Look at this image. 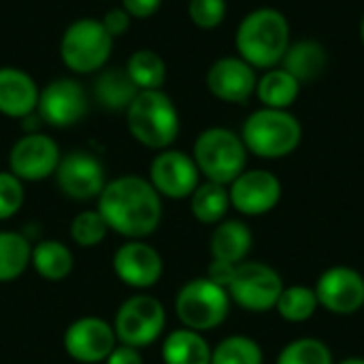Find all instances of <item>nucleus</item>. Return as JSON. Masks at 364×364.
Masks as SVG:
<instances>
[{
    "mask_svg": "<svg viewBox=\"0 0 364 364\" xmlns=\"http://www.w3.org/2000/svg\"><path fill=\"white\" fill-rule=\"evenodd\" d=\"M107 228L134 241L156 232L162 222V196L139 175H122L107 181L96 209Z\"/></svg>",
    "mask_w": 364,
    "mask_h": 364,
    "instance_id": "f257e3e1",
    "label": "nucleus"
},
{
    "mask_svg": "<svg viewBox=\"0 0 364 364\" xmlns=\"http://www.w3.org/2000/svg\"><path fill=\"white\" fill-rule=\"evenodd\" d=\"M126 124L134 141L147 149H168L181 130L179 111L162 90L139 92L126 109Z\"/></svg>",
    "mask_w": 364,
    "mask_h": 364,
    "instance_id": "7ed1b4c3",
    "label": "nucleus"
},
{
    "mask_svg": "<svg viewBox=\"0 0 364 364\" xmlns=\"http://www.w3.org/2000/svg\"><path fill=\"white\" fill-rule=\"evenodd\" d=\"M360 41H363V45H364V17H363V21H360Z\"/></svg>",
    "mask_w": 364,
    "mask_h": 364,
    "instance_id": "ea45409f",
    "label": "nucleus"
},
{
    "mask_svg": "<svg viewBox=\"0 0 364 364\" xmlns=\"http://www.w3.org/2000/svg\"><path fill=\"white\" fill-rule=\"evenodd\" d=\"M23 205V181L11 171H0V222L11 220Z\"/></svg>",
    "mask_w": 364,
    "mask_h": 364,
    "instance_id": "72a5a7b5",
    "label": "nucleus"
},
{
    "mask_svg": "<svg viewBox=\"0 0 364 364\" xmlns=\"http://www.w3.org/2000/svg\"><path fill=\"white\" fill-rule=\"evenodd\" d=\"M226 0H188V17L200 30L218 28L226 17Z\"/></svg>",
    "mask_w": 364,
    "mask_h": 364,
    "instance_id": "473e14b6",
    "label": "nucleus"
},
{
    "mask_svg": "<svg viewBox=\"0 0 364 364\" xmlns=\"http://www.w3.org/2000/svg\"><path fill=\"white\" fill-rule=\"evenodd\" d=\"M254 243L250 226L241 220H224L215 226L211 235V256L213 260L241 264Z\"/></svg>",
    "mask_w": 364,
    "mask_h": 364,
    "instance_id": "aec40b11",
    "label": "nucleus"
},
{
    "mask_svg": "<svg viewBox=\"0 0 364 364\" xmlns=\"http://www.w3.org/2000/svg\"><path fill=\"white\" fill-rule=\"evenodd\" d=\"M38 85L21 68L0 66V113L13 119H23L36 111Z\"/></svg>",
    "mask_w": 364,
    "mask_h": 364,
    "instance_id": "6ab92c4d",
    "label": "nucleus"
},
{
    "mask_svg": "<svg viewBox=\"0 0 364 364\" xmlns=\"http://www.w3.org/2000/svg\"><path fill=\"white\" fill-rule=\"evenodd\" d=\"M109 228L98 211H81L70 222V239L79 247H96L105 241Z\"/></svg>",
    "mask_w": 364,
    "mask_h": 364,
    "instance_id": "2f4dec72",
    "label": "nucleus"
},
{
    "mask_svg": "<svg viewBox=\"0 0 364 364\" xmlns=\"http://www.w3.org/2000/svg\"><path fill=\"white\" fill-rule=\"evenodd\" d=\"M38 117L55 128H68L79 124L87 113V94L77 79H55L47 83L38 94Z\"/></svg>",
    "mask_w": 364,
    "mask_h": 364,
    "instance_id": "f8f14e48",
    "label": "nucleus"
},
{
    "mask_svg": "<svg viewBox=\"0 0 364 364\" xmlns=\"http://www.w3.org/2000/svg\"><path fill=\"white\" fill-rule=\"evenodd\" d=\"M62 346L73 360L81 364H98L105 363L115 350L117 337L113 324L94 316H85L68 324Z\"/></svg>",
    "mask_w": 364,
    "mask_h": 364,
    "instance_id": "ddd939ff",
    "label": "nucleus"
},
{
    "mask_svg": "<svg viewBox=\"0 0 364 364\" xmlns=\"http://www.w3.org/2000/svg\"><path fill=\"white\" fill-rule=\"evenodd\" d=\"M113 36L100 19L81 17L66 26L60 38V58L77 75H92L107 66L113 51Z\"/></svg>",
    "mask_w": 364,
    "mask_h": 364,
    "instance_id": "423d86ee",
    "label": "nucleus"
},
{
    "mask_svg": "<svg viewBox=\"0 0 364 364\" xmlns=\"http://www.w3.org/2000/svg\"><path fill=\"white\" fill-rule=\"evenodd\" d=\"M113 271L122 284L136 290H147L160 282L164 262L156 247L141 239H134L115 250Z\"/></svg>",
    "mask_w": 364,
    "mask_h": 364,
    "instance_id": "f3484780",
    "label": "nucleus"
},
{
    "mask_svg": "<svg viewBox=\"0 0 364 364\" xmlns=\"http://www.w3.org/2000/svg\"><path fill=\"white\" fill-rule=\"evenodd\" d=\"M363 309H364V307H363Z\"/></svg>",
    "mask_w": 364,
    "mask_h": 364,
    "instance_id": "79ce46f5",
    "label": "nucleus"
},
{
    "mask_svg": "<svg viewBox=\"0 0 364 364\" xmlns=\"http://www.w3.org/2000/svg\"><path fill=\"white\" fill-rule=\"evenodd\" d=\"M149 183L171 200L190 198L200 183V171L192 156L179 149H162L149 164Z\"/></svg>",
    "mask_w": 364,
    "mask_h": 364,
    "instance_id": "9b49d317",
    "label": "nucleus"
},
{
    "mask_svg": "<svg viewBox=\"0 0 364 364\" xmlns=\"http://www.w3.org/2000/svg\"><path fill=\"white\" fill-rule=\"evenodd\" d=\"M301 94V83L282 66L264 70L256 83V96L267 109H290Z\"/></svg>",
    "mask_w": 364,
    "mask_h": 364,
    "instance_id": "b1692460",
    "label": "nucleus"
},
{
    "mask_svg": "<svg viewBox=\"0 0 364 364\" xmlns=\"http://www.w3.org/2000/svg\"><path fill=\"white\" fill-rule=\"evenodd\" d=\"M320 307L337 316H352L364 307V277L350 267H331L316 284Z\"/></svg>",
    "mask_w": 364,
    "mask_h": 364,
    "instance_id": "dca6fc26",
    "label": "nucleus"
},
{
    "mask_svg": "<svg viewBox=\"0 0 364 364\" xmlns=\"http://www.w3.org/2000/svg\"><path fill=\"white\" fill-rule=\"evenodd\" d=\"M275 364H335L328 346L314 337L290 341L277 356Z\"/></svg>",
    "mask_w": 364,
    "mask_h": 364,
    "instance_id": "7c9ffc66",
    "label": "nucleus"
},
{
    "mask_svg": "<svg viewBox=\"0 0 364 364\" xmlns=\"http://www.w3.org/2000/svg\"><path fill=\"white\" fill-rule=\"evenodd\" d=\"M30 264L47 282H62L73 271V252L55 239L41 241L32 247Z\"/></svg>",
    "mask_w": 364,
    "mask_h": 364,
    "instance_id": "393cba45",
    "label": "nucleus"
},
{
    "mask_svg": "<svg viewBox=\"0 0 364 364\" xmlns=\"http://www.w3.org/2000/svg\"><path fill=\"white\" fill-rule=\"evenodd\" d=\"M235 269H237V264L222 262V260H211V264L207 267V279L228 290V286L232 282V275H235Z\"/></svg>",
    "mask_w": 364,
    "mask_h": 364,
    "instance_id": "e433bc0d",
    "label": "nucleus"
},
{
    "mask_svg": "<svg viewBox=\"0 0 364 364\" xmlns=\"http://www.w3.org/2000/svg\"><path fill=\"white\" fill-rule=\"evenodd\" d=\"M126 73L130 75L139 92L162 90L166 81V64L162 55L154 49H136L134 53H130L126 62Z\"/></svg>",
    "mask_w": 364,
    "mask_h": 364,
    "instance_id": "bb28decb",
    "label": "nucleus"
},
{
    "mask_svg": "<svg viewBox=\"0 0 364 364\" xmlns=\"http://www.w3.org/2000/svg\"><path fill=\"white\" fill-rule=\"evenodd\" d=\"M320 303H318V296H316V290L314 288H307V286H288L284 288L275 309L277 314L286 320V322H292V324H303L307 320H311L318 311Z\"/></svg>",
    "mask_w": 364,
    "mask_h": 364,
    "instance_id": "c85d7f7f",
    "label": "nucleus"
},
{
    "mask_svg": "<svg viewBox=\"0 0 364 364\" xmlns=\"http://www.w3.org/2000/svg\"><path fill=\"white\" fill-rule=\"evenodd\" d=\"M190 209L200 224H220L230 209L228 188L215 181L198 183L190 196Z\"/></svg>",
    "mask_w": 364,
    "mask_h": 364,
    "instance_id": "a878e982",
    "label": "nucleus"
},
{
    "mask_svg": "<svg viewBox=\"0 0 364 364\" xmlns=\"http://www.w3.org/2000/svg\"><path fill=\"white\" fill-rule=\"evenodd\" d=\"M53 175L60 192L73 200L98 198L102 188L107 186L105 166L96 156L83 149H75L62 156Z\"/></svg>",
    "mask_w": 364,
    "mask_h": 364,
    "instance_id": "4468645a",
    "label": "nucleus"
},
{
    "mask_svg": "<svg viewBox=\"0 0 364 364\" xmlns=\"http://www.w3.org/2000/svg\"><path fill=\"white\" fill-rule=\"evenodd\" d=\"M162 0H122V9L132 19H149L158 13Z\"/></svg>",
    "mask_w": 364,
    "mask_h": 364,
    "instance_id": "c9c22d12",
    "label": "nucleus"
},
{
    "mask_svg": "<svg viewBox=\"0 0 364 364\" xmlns=\"http://www.w3.org/2000/svg\"><path fill=\"white\" fill-rule=\"evenodd\" d=\"M339 364H364V358H360V356H354V358H346V360H341Z\"/></svg>",
    "mask_w": 364,
    "mask_h": 364,
    "instance_id": "58836bf2",
    "label": "nucleus"
},
{
    "mask_svg": "<svg viewBox=\"0 0 364 364\" xmlns=\"http://www.w3.org/2000/svg\"><path fill=\"white\" fill-rule=\"evenodd\" d=\"M105 364H143L141 352L128 346H115V350L109 354V358L105 360Z\"/></svg>",
    "mask_w": 364,
    "mask_h": 364,
    "instance_id": "4c0bfd02",
    "label": "nucleus"
},
{
    "mask_svg": "<svg viewBox=\"0 0 364 364\" xmlns=\"http://www.w3.org/2000/svg\"><path fill=\"white\" fill-rule=\"evenodd\" d=\"M284 288V279L273 267L264 262H241L228 286V296L241 309L264 314L275 309Z\"/></svg>",
    "mask_w": 364,
    "mask_h": 364,
    "instance_id": "1a4fd4ad",
    "label": "nucleus"
},
{
    "mask_svg": "<svg viewBox=\"0 0 364 364\" xmlns=\"http://www.w3.org/2000/svg\"><path fill=\"white\" fill-rule=\"evenodd\" d=\"M30 241L11 230H0V284L15 282L30 264Z\"/></svg>",
    "mask_w": 364,
    "mask_h": 364,
    "instance_id": "cd10ccee",
    "label": "nucleus"
},
{
    "mask_svg": "<svg viewBox=\"0 0 364 364\" xmlns=\"http://www.w3.org/2000/svg\"><path fill=\"white\" fill-rule=\"evenodd\" d=\"M207 90L222 102L243 105L256 94V68L239 55H226L215 60L205 75Z\"/></svg>",
    "mask_w": 364,
    "mask_h": 364,
    "instance_id": "a211bd4d",
    "label": "nucleus"
},
{
    "mask_svg": "<svg viewBox=\"0 0 364 364\" xmlns=\"http://www.w3.org/2000/svg\"><path fill=\"white\" fill-rule=\"evenodd\" d=\"M162 360L164 364H211V348L200 333L179 328L164 339Z\"/></svg>",
    "mask_w": 364,
    "mask_h": 364,
    "instance_id": "5701e85b",
    "label": "nucleus"
},
{
    "mask_svg": "<svg viewBox=\"0 0 364 364\" xmlns=\"http://www.w3.org/2000/svg\"><path fill=\"white\" fill-rule=\"evenodd\" d=\"M192 158L207 181L222 186H230L247 166V149L241 134L222 126L207 128L196 136Z\"/></svg>",
    "mask_w": 364,
    "mask_h": 364,
    "instance_id": "39448f33",
    "label": "nucleus"
},
{
    "mask_svg": "<svg viewBox=\"0 0 364 364\" xmlns=\"http://www.w3.org/2000/svg\"><path fill=\"white\" fill-rule=\"evenodd\" d=\"M175 314L190 331H213L230 314L228 290L209 282L207 277H196L177 292Z\"/></svg>",
    "mask_w": 364,
    "mask_h": 364,
    "instance_id": "0eeeda50",
    "label": "nucleus"
},
{
    "mask_svg": "<svg viewBox=\"0 0 364 364\" xmlns=\"http://www.w3.org/2000/svg\"><path fill=\"white\" fill-rule=\"evenodd\" d=\"M139 87L132 83L130 75L126 73V66H113L98 70V77L94 81V98L100 107L109 111H126L130 102L136 98Z\"/></svg>",
    "mask_w": 364,
    "mask_h": 364,
    "instance_id": "4be33fe9",
    "label": "nucleus"
},
{
    "mask_svg": "<svg viewBox=\"0 0 364 364\" xmlns=\"http://www.w3.org/2000/svg\"><path fill=\"white\" fill-rule=\"evenodd\" d=\"M326 64H328V53H326L324 45L314 38H303V41L290 43V47L282 60V68H286L301 85L318 79L324 73Z\"/></svg>",
    "mask_w": 364,
    "mask_h": 364,
    "instance_id": "412c9836",
    "label": "nucleus"
},
{
    "mask_svg": "<svg viewBox=\"0 0 364 364\" xmlns=\"http://www.w3.org/2000/svg\"><path fill=\"white\" fill-rule=\"evenodd\" d=\"M186 2H188V0H186Z\"/></svg>",
    "mask_w": 364,
    "mask_h": 364,
    "instance_id": "a19ab883",
    "label": "nucleus"
},
{
    "mask_svg": "<svg viewBox=\"0 0 364 364\" xmlns=\"http://www.w3.org/2000/svg\"><path fill=\"white\" fill-rule=\"evenodd\" d=\"M243 145L250 154L277 160L294 154L303 141V126L288 109H258L241 128Z\"/></svg>",
    "mask_w": 364,
    "mask_h": 364,
    "instance_id": "20e7f679",
    "label": "nucleus"
},
{
    "mask_svg": "<svg viewBox=\"0 0 364 364\" xmlns=\"http://www.w3.org/2000/svg\"><path fill=\"white\" fill-rule=\"evenodd\" d=\"M166 326L164 305L151 294H136L124 301L115 314L113 331L122 346L141 350L151 346Z\"/></svg>",
    "mask_w": 364,
    "mask_h": 364,
    "instance_id": "6e6552de",
    "label": "nucleus"
},
{
    "mask_svg": "<svg viewBox=\"0 0 364 364\" xmlns=\"http://www.w3.org/2000/svg\"><path fill=\"white\" fill-rule=\"evenodd\" d=\"M58 143L43 132H26L9 151V171L21 181H43L60 164Z\"/></svg>",
    "mask_w": 364,
    "mask_h": 364,
    "instance_id": "9d476101",
    "label": "nucleus"
},
{
    "mask_svg": "<svg viewBox=\"0 0 364 364\" xmlns=\"http://www.w3.org/2000/svg\"><path fill=\"white\" fill-rule=\"evenodd\" d=\"M230 207L241 215L256 218L273 211L282 200V181L275 173L264 168H245L230 183Z\"/></svg>",
    "mask_w": 364,
    "mask_h": 364,
    "instance_id": "2eb2a0df",
    "label": "nucleus"
},
{
    "mask_svg": "<svg viewBox=\"0 0 364 364\" xmlns=\"http://www.w3.org/2000/svg\"><path fill=\"white\" fill-rule=\"evenodd\" d=\"M100 21H102V26H105V30H107L113 38H117V36H122V34H126V32H128L132 17H130L122 6H117V9L107 11V13H105V17H102Z\"/></svg>",
    "mask_w": 364,
    "mask_h": 364,
    "instance_id": "f704fd0d",
    "label": "nucleus"
},
{
    "mask_svg": "<svg viewBox=\"0 0 364 364\" xmlns=\"http://www.w3.org/2000/svg\"><path fill=\"white\" fill-rule=\"evenodd\" d=\"M290 43V23L286 15L273 6L250 11L235 32V47L239 58L262 70L279 66Z\"/></svg>",
    "mask_w": 364,
    "mask_h": 364,
    "instance_id": "f03ea898",
    "label": "nucleus"
},
{
    "mask_svg": "<svg viewBox=\"0 0 364 364\" xmlns=\"http://www.w3.org/2000/svg\"><path fill=\"white\" fill-rule=\"evenodd\" d=\"M262 348L243 335L226 337L211 350V364H262Z\"/></svg>",
    "mask_w": 364,
    "mask_h": 364,
    "instance_id": "c756f323",
    "label": "nucleus"
}]
</instances>
